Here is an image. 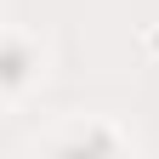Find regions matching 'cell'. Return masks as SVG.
Here are the masks:
<instances>
[{
	"label": "cell",
	"mask_w": 159,
	"mask_h": 159,
	"mask_svg": "<svg viewBox=\"0 0 159 159\" xmlns=\"http://www.w3.org/2000/svg\"><path fill=\"white\" fill-rule=\"evenodd\" d=\"M0 80H23V51H17V46L0 51Z\"/></svg>",
	"instance_id": "6da1fadb"
}]
</instances>
